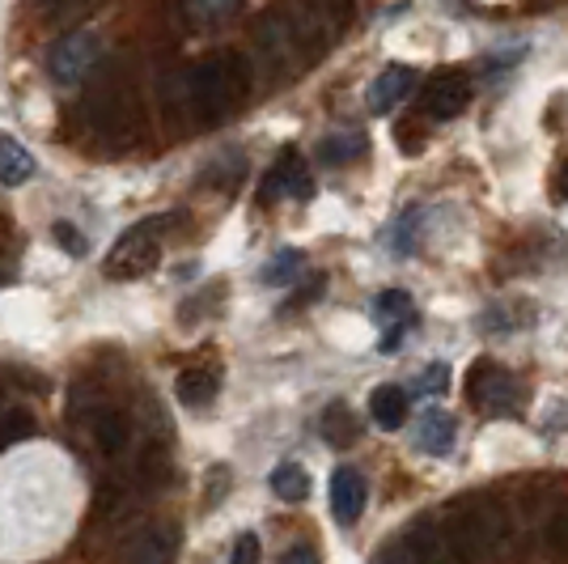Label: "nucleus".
<instances>
[{
	"instance_id": "16",
	"label": "nucleus",
	"mask_w": 568,
	"mask_h": 564,
	"mask_svg": "<svg viewBox=\"0 0 568 564\" xmlns=\"http://www.w3.org/2000/svg\"><path fill=\"white\" fill-rule=\"evenodd\" d=\"M216 386H221L216 374L204 370V365H191V370H183V374L174 377V395H179L183 407H209L216 400Z\"/></svg>"
},
{
	"instance_id": "25",
	"label": "nucleus",
	"mask_w": 568,
	"mask_h": 564,
	"mask_svg": "<svg viewBox=\"0 0 568 564\" xmlns=\"http://www.w3.org/2000/svg\"><path fill=\"white\" fill-rule=\"evenodd\" d=\"M51 234H55V242H60V246H64V251H69V255H85V251H90V242H85V234H81V230H72V221H55V225H51Z\"/></svg>"
},
{
	"instance_id": "31",
	"label": "nucleus",
	"mask_w": 568,
	"mask_h": 564,
	"mask_svg": "<svg viewBox=\"0 0 568 564\" xmlns=\"http://www.w3.org/2000/svg\"><path fill=\"white\" fill-rule=\"evenodd\" d=\"M374 564H407V556H403V547H386L374 556Z\"/></svg>"
},
{
	"instance_id": "29",
	"label": "nucleus",
	"mask_w": 568,
	"mask_h": 564,
	"mask_svg": "<svg viewBox=\"0 0 568 564\" xmlns=\"http://www.w3.org/2000/svg\"><path fill=\"white\" fill-rule=\"evenodd\" d=\"M323 22H332V26H344V18H348V9H353V0H314L310 4Z\"/></svg>"
},
{
	"instance_id": "2",
	"label": "nucleus",
	"mask_w": 568,
	"mask_h": 564,
	"mask_svg": "<svg viewBox=\"0 0 568 564\" xmlns=\"http://www.w3.org/2000/svg\"><path fill=\"white\" fill-rule=\"evenodd\" d=\"M446 535H450V547L458 564H479L497 552L500 540V517L488 501L479 496H467L446 510Z\"/></svg>"
},
{
	"instance_id": "6",
	"label": "nucleus",
	"mask_w": 568,
	"mask_h": 564,
	"mask_svg": "<svg viewBox=\"0 0 568 564\" xmlns=\"http://www.w3.org/2000/svg\"><path fill=\"white\" fill-rule=\"evenodd\" d=\"M98 60H102V39H98V30H72L64 34L48 56V72L55 85H81L90 72L98 69Z\"/></svg>"
},
{
	"instance_id": "9",
	"label": "nucleus",
	"mask_w": 568,
	"mask_h": 564,
	"mask_svg": "<svg viewBox=\"0 0 568 564\" xmlns=\"http://www.w3.org/2000/svg\"><path fill=\"white\" fill-rule=\"evenodd\" d=\"M467 102H471V81L463 72H437L425 90V115L454 119L467 111Z\"/></svg>"
},
{
	"instance_id": "1",
	"label": "nucleus",
	"mask_w": 568,
	"mask_h": 564,
	"mask_svg": "<svg viewBox=\"0 0 568 564\" xmlns=\"http://www.w3.org/2000/svg\"><path fill=\"white\" fill-rule=\"evenodd\" d=\"M246 90H251V64L237 51H216L209 60L191 64L183 77V98L195 111V119H204V123L230 115L246 98Z\"/></svg>"
},
{
	"instance_id": "20",
	"label": "nucleus",
	"mask_w": 568,
	"mask_h": 564,
	"mask_svg": "<svg viewBox=\"0 0 568 564\" xmlns=\"http://www.w3.org/2000/svg\"><path fill=\"white\" fill-rule=\"evenodd\" d=\"M356 153H365V137H361V132H339V137H327V141L318 144V158L327 165L353 162Z\"/></svg>"
},
{
	"instance_id": "28",
	"label": "nucleus",
	"mask_w": 568,
	"mask_h": 564,
	"mask_svg": "<svg viewBox=\"0 0 568 564\" xmlns=\"http://www.w3.org/2000/svg\"><path fill=\"white\" fill-rule=\"evenodd\" d=\"M416 216H420V212H416V209H412V212H403V216H399V225H395V234H390V246H395L399 255H407V251H412V234H416Z\"/></svg>"
},
{
	"instance_id": "8",
	"label": "nucleus",
	"mask_w": 568,
	"mask_h": 564,
	"mask_svg": "<svg viewBox=\"0 0 568 564\" xmlns=\"http://www.w3.org/2000/svg\"><path fill=\"white\" fill-rule=\"evenodd\" d=\"M260 191H263V204H272V200H281V195L310 200L314 183H310V170H306V162H302V153H297V149H284L281 158H276V165L263 174Z\"/></svg>"
},
{
	"instance_id": "7",
	"label": "nucleus",
	"mask_w": 568,
	"mask_h": 564,
	"mask_svg": "<svg viewBox=\"0 0 568 564\" xmlns=\"http://www.w3.org/2000/svg\"><path fill=\"white\" fill-rule=\"evenodd\" d=\"M399 547H403V556H407V564H458L446 526H437L433 517H416V522L407 526V535H403Z\"/></svg>"
},
{
	"instance_id": "19",
	"label": "nucleus",
	"mask_w": 568,
	"mask_h": 564,
	"mask_svg": "<svg viewBox=\"0 0 568 564\" xmlns=\"http://www.w3.org/2000/svg\"><path fill=\"white\" fill-rule=\"evenodd\" d=\"M267 484H272V493L281 496V501H293V505L310 496V475H306L302 463H281V467L272 471V480H267Z\"/></svg>"
},
{
	"instance_id": "21",
	"label": "nucleus",
	"mask_w": 568,
	"mask_h": 564,
	"mask_svg": "<svg viewBox=\"0 0 568 564\" xmlns=\"http://www.w3.org/2000/svg\"><path fill=\"white\" fill-rule=\"evenodd\" d=\"M237 9H242V0H187V18L195 26H221V22H230Z\"/></svg>"
},
{
	"instance_id": "5",
	"label": "nucleus",
	"mask_w": 568,
	"mask_h": 564,
	"mask_svg": "<svg viewBox=\"0 0 568 564\" xmlns=\"http://www.w3.org/2000/svg\"><path fill=\"white\" fill-rule=\"evenodd\" d=\"M467 400L484 416H518L521 386L509 370H500L497 361H475L467 374Z\"/></svg>"
},
{
	"instance_id": "3",
	"label": "nucleus",
	"mask_w": 568,
	"mask_h": 564,
	"mask_svg": "<svg viewBox=\"0 0 568 564\" xmlns=\"http://www.w3.org/2000/svg\"><path fill=\"white\" fill-rule=\"evenodd\" d=\"M162 230H166V216H153V221L132 225V230L111 246L102 272H106L111 281H141V276H149V272L158 268V259H162Z\"/></svg>"
},
{
	"instance_id": "13",
	"label": "nucleus",
	"mask_w": 568,
	"mask_h": 564,
	"mask_svg": "<svg viewBox=\"0 0 568 564\" xmlns=\"http://www.w3.org/2000/svg\"><path fill=\"white\" fill-rule=\"evenodd\" d=\"M454 437H458V424L442 407H428L425 416H420V424H416V446L425 450V454H450Z\"/></svg>"
},
{
	"instance_id": "12",
	"label": "nucleus",
	"mask_w": 568,
	"mask_h": 564,
	"mask_svg": "<svg viewBox=\"0 0 568 564\" xmlns=\"http://www.w3.org/2000/svg\"><path fill=\"white\" fill-rule=\"evenodd\" d=\"M412 90H416V72L407 69V64H386L374 77V85H369V111L374 115H390Z\"/></svg>"
},
{
	"instance_id": "17",
	"label": "nucleus",
	"mask_w": 568,
	"mask_h": 564,
	"mask_svg": "<svg viewBox=\"0 0 568 564\" xmlns=\"http://www.w3.org/2000/svg\"><path fill=\"white\" fill-rule=\"evenodd\" d=\"M34 179V158H30V149L22 141H13V137H0V183L4 188H22Z\"/></svg>"
},
{
	"instance_id": "18",
	"label": "nucleus",
	"mask_w": 568,
	"mask_h": 564,
	"mask_svg": "<svg viewBox=\"0 0 568 564\" xmlns=\"http://www.w3.org/2000/svg\"><path fill=\"white\" fill-rule=\"evenodd\" d=\"M174 547H179L174 531L170 526H153V531H144L141 540H136L128 564H174Z\"/></svg>"
},
{
	"instance_id": "26",
	"label": "nucleus",
	"mask_w": 568,
	"mask_h": 564,
	"mask_svg": "<svg viewBox=\"0 0 568 564\" xmlns=\"http://www.w3.org/2000/svg\"><path fill=\"white\" fill-rule=\"evenodd\" d=\"M263 547H260V535L255 531H246V535H237L234 540V552H230V564H260Z\"/></svg>"
},
{
	"instance_id": "22",
	"label": "nucleus",
	"mask_w": 568,
	"mask_h": 564,
	"mask_svg": "<svg viewBox=\"0 0 568 564\" xmlns=\"http://www.w3.org/2000/svg\"><path fill=\"white\" fill-rule=\"evenodd\" d=\"M544 540L556 556H568V501H560V505L551 510V517H547V526H544Z\"/></svg>"
},
{
	"instance_id": "11",
	"label": "nucleus",
	"mask_w": 568,
	"mask_h": 564,
	"mask_svg": "<svg viewBox=\"0 0 568 564\" xmlns=\"http://www.w3.org/2000/svg\"><path fill=\"white\" fill-rule=\"evenodd\" d=\"M365 501H369V489H365V475L356 467H339L332 475V514L339 526H353L365 514Z\"/></svg>"
},
{
	"instance_id": "30",
	"label": "nucleus",
	"mask_w": 568,
	"mask_h": 564,
	"mask_svg": "<svg viewBox=\"0 0 568 564\" xmlns=\"http://www.w3.org/2000/svg\"><path fill=\"white\" fill-rule=\"evenodd\" d=\"M281 564H318V556H314V547L297 543V547H288V552H284Z\"/></svg>"
},
{
	"instance_id": "4",
	"label": "nucleus",
	"mask_w": 568,
	"mask_h": 564,
	"mask_svg": "<svg viewBox=\"0 0 568 564\" xmlns=\"http://www.w3.org/2000/svg\"><path fill=\"white\" fill-rule=\"evenodd\" d=\"M77 416H81V429L90 433V442L98 446L102 459H119L123 450L132 446V421L128 412L115 407L111 400H98V395H81L77 400Z\"/></svg>"
},
{
	"instance_id": "33",
	"label": "nucleus",
	"mask_w": 568,
	"mask_h": 564,
	"mask_svg": "<svg viewBox=\"0 0 568 564\" xmlns=\"http://www.w3.org/2000/svg\"><path fill=\"white\" fill-rule=\"evenodd\" d=\"M34 4H43V9H51V13H55V9H64L69 0H34Z\"/></svg>"
},
{
	"instance_id": "32",
	"label": "nucleus",
	"mask_w": 568,
	"mask_h": 564,
	"mask_svg": "<svg viewBox=\"0 0 568 564\" xmlns=\"http://www.w3.org/2000/svg\"><path fill=\"white\" fill-rule=\"evenodd\" d=\"M556 200H560V204H568V162L560 165V174H556Z\"/></svg>"
},
{
	"instance_id": "15",
	"label": "nucleus",
	"mask_w": 568,
	"mask_h": 564,
	"mask_svg": "<svg viewBox=\"0 0 568 564\" xmlns=\"http://www.w3.org/2000/svg\"><path fill=\"white\" fill-rule=\"evenodd\" d=\"M318 433H323V442L335 450H348L361 437V421H356V412L348 403H327V412H323V421H318Z\"/></svg>"
},
{
	"instance_id": "10",
	"label": "nucleus",
	"mask_w": 568,
	"mask_h": 564,
	"mask_svg": "<svg viewBox=\"0 0 568 564\" xmlns=\"http://www.w3.org/2000/svg\"><path fill=\"white\" fill-rule=\"evenodd\" d=\"M374 319L386 328L382 331V353L399 349L403 331L416 323V302H412V293H403V289H386V293H378V302H374Z\"/></svg>"
},
{
	"instance_id": "24",
	"label": "nucleus",
	"mask_w": 568,
	"mask_h": 564,
	"mask_svg": "<svg viewBox=\"0 0 568 564\" xmlns=\"http://www.w3.org/2000/svg\"><path fill=\"white\" fill-rule=\"evenodd\" d=\"M34 433V421L26 416V412H9L4 421H0V446H9V442H26Z\"/></svg>"
},
{
	"instance_id": "27",
	"label": "nucleus",
	"mask_w": 568,
	"mask_h": 564,
	"mask_svg": "<svg viewBox=\"0 0 568 564\" xmlns=\"http://www.w3.org/2000/svg\"><path fill=\"white\" fill-rule=\"evenodd\" d=\"M446 382H450V370H446L442 361H433L425 374L416 377V391H420V395H442V391H446Z\"/></svg>"
},
{
	"instance_id": "23",
	"label": "nucleus",
	"mask_w": 568,
	"mask_h": 564,
	"mask_svg": "<svg viewBox=\"0 0 568 564\" xmlns=\"http://www.w3.org/2000/svg\"><path fill=\"white\" fill-rule=\"evenodd\" d=\"M297 272H302V251H281V255L263 268V281H267V284H288Z\"/></svg>"
},
{
	"instance_id": "14",
	"label": "nucleus",
	"mask_w": 568,
	"mask_h": 564,
	"mask_svg": "<svg viewBox=\"0 0 568 564\" xmlns=\"http://www.w3.org/2000/svg\"><path fill=\"white\" fill-rule=\"evenodd\" d=\"M407 407H412V395L403 386H395V382H382L378 391L369 395V416H374L378 429H390V433L407 421Z\"/></svg>"
}]
</instances>
